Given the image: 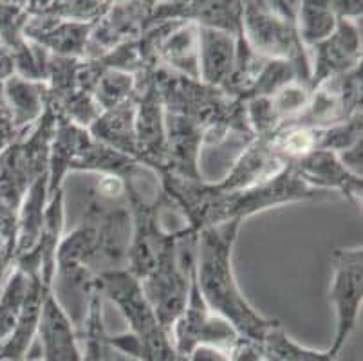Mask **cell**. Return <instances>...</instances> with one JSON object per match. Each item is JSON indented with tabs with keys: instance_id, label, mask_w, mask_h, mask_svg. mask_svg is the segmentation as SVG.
I'll return each instance as SVG.
<instances>
[{
	"instance_id": "cell-12",
	"label": "cell",
	"mask_w": 363,
	"mask_h": 361,
	"mask_svg": "<svg viewBox=\"0 0 363 361\" xmlns=\"http://www.w3.org/2000/svg\"><path fill=\"white\" fill-rule=\"evenodd\" d=\"M311 79L309 89L315 91L325 79L351 72L362 65V20H338L336 31L328 40L309 49Z\"/></svg>"
},
{
	"instance_id": "cell-3",
	"label": "cell",
	"mask_w": 363,
	"mask_h": 361,
	"mask_svg": "<svg viewBox=\"0 0 363 361\" xmlns=\"http://www.w3.org/2000/svg\"><path fill=\"white\" fill-rule=\"evenodd\" d=\"M300 2H242V38L253 52L266 60L295 65L302 82L311 79V55L296 28Z\"/></svg>"
},
{
	"instance_id": "cell-5",
	"label": "cell",
	"mask_w": 363,
	"mask_h": 361,
	"mask_svg": "<svg viewBox=\"0 0 363 361\" xmlns=\"http://www.w3.org/2000/svg\"><path fill=\"white\" fill-rule=\"evenodd\" d=\"M96 291L116 304L130 327V333L140 338L147 349L150 361H184L174 349L167 331L161 327L141 284L127 270L100 274L96 278Z\"/></svg>"
},
{
	"instance_id": "cell-29",
	"label": "cell",
	"mask_w": 363,
	"mask_h": 361,
	"mask_svg": "<svg viewBox=\"0 0 363 361\" xmlns=\"http://www.w3.org/2000/svg\"><path fill=\"white\" fill-rule=\"evenodd\" d=\"M29 291V274L15 267L0 291V345L15 333L24 313Z\"/></svg>"
},
{
	"instance_id": "cell-20",
	"label": "cell",
	"mask_w": 363,
	"mask_h": 361,
	"mask_svg": "<svg viewBox=\"0 0 363 361\" xmlns=\"http://www.w3.org/2000/svg\"><path fill=\"white\" fill-rule=\"evenodd\" d=\"M284 168H286V165L272 150L267 135L255 138V141L250 147L244 148V152L230 168L226 177L220 183H217V187L224 191L246 190V188L255 187V184L264 183L267 179L275 177Z\"/></svg>"
},
{
	"instance_id": "cell-36",
	"label": "cell",
	"mask_w": 363,
	"mask_h": 361,
	"mask_svg": "<svg viewBox=\"0 0 363 361\" xmlns=\"http://www.w3.org/2000/svg\"><path fill=\"white\" fill-rule=\"evenodd\" d=\"M329 8H331V11L335 13L338 20H362V0H338V2L333 0V2H329Z\"/></svg>"
},
{
	"instance_id": "cell-22",
	"label": "cell",
	"mask_w": 363,
	"mask_h": 361,
	"mask_svg": "<svg viewBox=\"0 0 363 361\" xmlns=\"http://www.w3.org/2000/svg\"><path fill=\"white\" fill-rule=\"evenodd\" d=\"M92 135L87 128L74 125L64 118H56L55 134L49 148V172H48V199L56 191L64 190L65 175L71 172V165L82 154Z\"/></svg>"
},
{
	"instance_id": "cell-16",
	"label": "cell",
	"mask_w": 363,
	"mask_h": 361,
	"mask_svg": "<svg viewBox=\"0 0 363 361\" xmlns=\"http://www.w3.org/2000/svg\"><path fill=\"white\" fill-rule=\"evenodd\" d=\"M183 20L194 22L199 28L219 29L228 35L240 36L242 33V2H208V0H176L156 2L152 11L150 28L161 22Z\"/></svg>"
},
{
	"instance_id": "cell-28",
	"label": "cell",
	"mask_w": 363,
	"mask_h": 361,
	"mask_svg": "<svg viewBox=\"0 0 363 361\" xmlns=\"http://www.w3.org/2000/svg\"><path fill=\"white\" fill-rule=\"evenodd\" d=\"M338 18L329 8V0H303L298 4L296 28L303 48L311 49L336 31Z\"/></svg>"
},
{
	"instance_id": "cell-32",
	"label": "cell",
	"mask_w": 363,
	"mask_h": 361,
	"mask_svg": "<svg viewBox=\"0 0 363 361\" xmlns=\"http://www.w3.org/2000/svg\"><path fill=\"white\" fill-rule=\"evenodd\" d=\"M136 92V78L127 72L104 69L96 87H94V101L101 112L120 107L128 101Z\"/></svg>"
},
{
	"instance_id": "cell-19",
	"label": "cell",
	"mask_w": 363,
	"mask_h": 361,
	"mask_svg": "<svg viewBox=\"0 0 363 361\" xmlns=\"http://www.w3.org/2000/svg\"><path fill=\"white\" fill-rule=\"evenodd\" d=\"M167 130V172L188 181H203L199 174V155L204 130L184 116L164 112Z\"/></svg>"
},
{
	"instance_id": "cell-10",
	"label": "cell",
	"mask_w": 363,
	"mask_h": 361,
	"mask_svg": "<svg viewBox=\"0 0 363 361\" xmlns=\"http://www.w3.org/2000/svg\"><path fill=\"white\" fill-rule=\"evenodd\" d=\"M136 78V143L138 163L157 175L167 172V130L164 107L154 84V71Z\"/></svg>"
},
{
	"instance_id": "cell-38",
	"label": "cell",
	"mask_w": 363,
	"mask_h": 361,
	"mask_svg": "<svg viewBox=\"0 0 363 361\" xmlns=\"http://www.w3.org/2000/svg\"><path fill=\"white\" fill-rule=\"evenodd\" d=\"M184 361H232V357L228 356L226 350H220L217 347L199 345L184 357Z\"/></svg>"
},
{
	"instance_id": "cell-25",
	"label": "cell",
	"mask_w": 363,
	"mask_h": 361,
	"mask_svg": "<svg viewBox=\"0 0 363 361\" xmlns=\"http://www.w3.org/2000/svg\"><path fill=\"white\" fill-rule=\"evenodd\" d=\"M45 96H48L45 82H31L16 74L4 82L6 104L13 116L16 130L22 135L28 134L44 116L45 101H48Z\"/></svg>"
},
{
	"instance_id": "cell-14",
	"label": "cell",
	"mask_w": 363,
	"mask_h": 361,
	"mask_svg": "<svg viewBox=\"0 0 363 361\" xmlns=\"http://www.w3.org/2000/svg\"><path fill=\"white\" fill-rule=\"evenodd\" d=\"M28 18L26 2H0V45L13 56L16 76L45 82L49 52L26 38Z\"/></svg>"
},
{
	"instance_id": "cell-13",
	"label": "cell",
	"mask_w": 363,
	"mask_h": 361,
	"mask_svg": "<svg viewBox=\"0 0 363 361\" xmlns=\"http://www.w3.org/2000/svg\"><path fill=\"white\" fill-rule=\"evenodd\" d=\"M48 201V174H45L36 179L29 188L16 215L13 266L21 267L28 274L40 273L38 250L44 235Z\"/></svg>"
},
{
	"instance_id": "cell-21",
	"label": "cell",
	"mask_w": 363,
	"mask_h": 361,
	"mask_svg": "<svg viewBox=\"0 0 363 361\" xmlns=\"http://www.w3.org/2000/svg\"><path fill=\"white\" fill-rule=\"evenodd\" d=\"M157 64L168 71L199 79V26L170 20L157 45Z\"/></svg>"
},
{
	"instance_id": "cell-24",
	"label": "cell",
	"mask_w": 363,
	"mask_h": 361,
	"mask_svg": "<svg viewBox=\"0 0 363 361\" xmlns=\"http://www.w3.org/2000/svg\"><path fill=\"white\" fill-rule=\"evenodd\" d=\"M136 92L120 107L101 112L96 121L87 128L92 138L114 148L120 154L138 159L136 143Z\"/></svg>"
},
{
	"instance_id": "cell-27",
	"label": "cell",
	"mask_w": 363,
	"mask_h": 361,
	"mask_svg": "<svg viewBox=\"0 0 363 361\" xmlns=\"http://www.w3.org/2000/svg\"><path fill=\"white\" fill-rule=\"evenodd\" d=\"M141 168L136 159L120 154L114 148L100 143L92 138L82 154L71 165V172H94L100 175H114L120 179H128Z\"/></svg>"
},
{
	"instance_id": "cell-40",
	"label": "cell",
	"mask_w": 363,
	"mask_h": 361,
	"mask_svg": "<svg viewBox=\"0 0 363 361\" xmlns=\"http://www.w3.org/2000/svg\"><path fill=\"white\" fill-rule=\"evenodd\" d=\"M11 76H15V62L8 49L0 45V84L8 82Z\"/></svg>"
},
{
	"instance_id": "cell-41",
	"label": "cell",
	"mask_w": 363,
	"mask_h": 361,
	"mask_svg": "<svg viewBox=\"0 0 363 361\" xmlns=\"http://www.w3.org/2000/svg\"><path fill=\"white\" fill-rule=\"evenodd\" d=\"M264 354H266V352H264ZM266 361H277V360H275V357H272V356H267V354H266Z\"/></svg>"
},
{
	"instance_id": "cell-37",
	"label": "cell",
	"mask_w": 363,
	"mask_h": 361,
	"mask_svg": "<svg viewBox=\"0 0 363 361\" xmlns=\"http://www.w3.org/2000/svg\"><path fill=\"white\" fill-rule=\"evenodd\" d=\"M362 152H363V141H359V143H356L354 147H351V148H347V150H343V152H340V154H336V157H338L340 163L347 168L351 174L362 177V165H363Z\"/></svg>"
},
{
	"instance_id": "cell-6",
	"label": "cell",
	"mask_w": 363,
	"mask_h": 361,
	"mask_svg": "<svg viewBox=\"0 0 363 361\" xmlns=\"http://www.w3.org/2000/svg\"><path fill=\"white\" fill-rule=\"evenodd\" d=\"M329 195L331 194L328 191H320L308 187L291 168L286 167L275 177L246 188V190L224 191L219 188V204H217L219 208H217L216 224L219 226V224L230 223V221L244 223L246 218L260 213V211L284 206V204L328 199Z\"/></svg>"
},
{
	"instance_id": "cell-18",
	"label": "cell",
	"mask_w": 363,
	"mask_h": 361,
	"mask_svg": "<svg viewBox=\"0 0 363 361\" xmlns=\"http://www.w3.org/2000/svg\"><path fill=\"white\" fill-rule=\"evenodd\" d=\"M96 22H72L51 16H29L24 35L52 56L85 58V49Z\"/></svg>"
},
{
	"instance_id": "cell-9",
	"label": "cell",
	"mask_w": 363,
	"mask_h": 361,
	"mask_svg": "<svg viewBox=\"0 0 363 361\" xmlns=\"http://www.w3.org/2000/svg\"><path fill=\"white\" fill-rule=\"evenodd\" d=\"M362 112V65L351 72L325 79L313 91L306 111L296 116L289 125L320 130L345 123ZM284 125V123H282Z\"/></svg>"
},
{
	"instance_id": "cell-34",
	"label": "cell",
	"mask_w": 363,
	"mask_h": 361,
	"mask_svg": "<svg viewBox=\"0 0 363 361\" xmlns=\"http://www.w3.org/2000/svg\"><path fill=\"white\" fill-rule=\"evenodd\" d=\"M313 91L309 89L308 84L302 82H293V84L286 85L280 89L277 94L269 96L272 99V107L275 112L277 119H279V127L286 121H291L296 116L302 114L306 107L311 101Z\"/></svg>"
},
{
	"instance_id": "cell-33",
	"label": "cell",
	"mask_w": 363,
	"mask_h": 361,
	"mask_svg": "<svg viewBox=\"0 0 363 361\" xmlns=\"http://www.w3.org/2000/svg\"><path fill=\"white\" fill-rule=\"evenodd\" d=\"M363 112L352 116L345 123L335 125L318 130V150H328L333 154L347 150L356 143L363 141Z\"/></svg>"
},
{
	"instance_id": "cell-39",
	"label": "cell",
	"mask_w": 363,
	"mask_h": 361,
	"mask_svg": "<svg viewBox=\"0 0 363 361\" xmlns=\"http://www.w3.org/2000/svg\"><path fill=\"white\" fill-rule=\"evenodd\" d=\"M13 246H15V237L0 235V286L4 280L6 270L13 266Z\"/></svg>"
},
{
	"instance_id": "cell-1",
	"label": "cell",
	"mask_w": 363,
	"mask_h": 361,
	"mask_svg": "<svg viewBox=\"0 0 363 361\" xmlns=\"http://www.w3.org/2000/svg\"><path fill=\"white\" fill-rule=\"evenodd\" d=\"M132 240L128 206L107 203L89 194L78 226L64 235L56 250V273L62 282L89 300L96 293V278L108 271L127 270Z\"/></svg>"
},
{
	"instance_id": "cell-7",
	"label": "cell",
	"mask_w": 363,
	"mask_h": 361,
	"mask_svg": "<svg viewBox=\"0 0 363 361\" xmlns=\"http://www.w3.org/2000/svg\"><path fill=\"white\" fill-rule=\"evenodd\" d=\"M329 300L336 314L335 338L328 352L338 357L351 334L358 326L363 300V250L338 248L333 251V277L329 286Z\"/></svg>"
},
{
	"instance_id": "cell-4",
	"label": "cell",
	"mask_w": 363,
	"mask_h": 361,
	"mask_svg": "<svg viewBox=\"0 0 363 361\" xmlns=\"http://www.w3.org/2000/svg\"><path fill=\"white\" fill-rule=\"evenodd\" d=\"M101 72L104 67L96 60L60 58L49 55L45 107L56 118H64L71 123L89 128L101 114L94 101V87Z\"/></svg>"
},
{
	"instance_id": "cell-11",
	"label": "cell",
	"mask_w": 363,
	"mask_h": 361,
	"mask_svg": "<svg viewBox=\"0 0 363 361\" xmlns=\"http://www.w3.org/2000/svg\"><path fill=\"white\" fill-rule=\"evenodd\" d=\"M156 2H111L107 11L96 20L85 49V60H98L138 38L150 28Z\"/></svg>"
},
{
	"instance_id": "cell-26",
	"label": "cell",
	"mask_w": 363,
	"mask_h": 361,
	"mask_svg": "<svg viewBox=\"0 0 363 361\" xmlns=\"http://www.w3.org/2000/svg\"><path fill=\"white\" fill-rule=\"evenodd\" d=\"M87 302L84 320L78 327L84 361H138L108 345V333L104 316V296L100 293H94Z\"/></svg>"
},
{
	"instance_id": "cell-31",
	"label": "cell",
	"mask_w": 363,
	"mask_h": 361,
	"mask_svg": "<svg viewBox=\"0 0 363 361\" xmlns=\"http://www.w3.org/2000/svg\"><path fill=\"white\" fill-rule=\"evenodd\" d=\"M262 347L264 352L267 356L275 357L277 361H336V357L331 356L328 350L309 349V347L300 345L298 342H295L284 331L280 320L266 334Z\"/></svg>"
},
{
	"instance_id": "cell-35",
	"label": "cell",
	"mask_w": 363,
	"mask_h": 361,
	"mask_svg": "<svg viewBox=\"0 0 363 361\" xmlns=\"http://www.w3.org/2000/svg\"><path fill=\"white\" fill-rule=\"evenodd\" d=\"M21 138L22 134L16 130L15 123H13V116L9 112L8 104H6L4 84H0V154H4Z\"/></svg>"
},
{
	"instance_id": "cell-8",
	"label": "cell",
	"mask_w": 363,
	"mask_h": 361,
	"mask_svg": "<svg viewBox=\"0 0 363 361\" xmlns=\"http://www.w3.org/2000/svg\"><path fill=\"white\" fill-rule=\"evenodd\" d=\"M170 338L174 349L181 357H186L199 345L217 347V349L230 352V349L240 338V334L224 318L212 313L204 304L199 287H197L196 266L192 270L186 307L172 327Z\"/></svg>"
},
{
	"instance_id": "cell-30",
	"label": "cell",
	"mask_w": 363,
	"mask_h": 361,
	"mask_svg": "<svg viewBox=\"0 0 363 361\" xmlns=\"http://www.w3.org/2000/svg\"><path fill=\"white\" fill-rule=\"evenodd\" d=\"M111 2L96 0H35L26 2L29 16H51L72 22H96L108 9Z\"/></svg>"
},
{
	"instance_id": "cell-23",
	"label": "cell",
	"mask_w": 363,
	"mask_h": 361,
	"mask_svg": "<svg viewBox=\"0 0 363 361\" xmlns=\"http://www.w3.org/2000/svg\"><path fill=\"white\" fill-rule=\"evenodd\" d=\"M237 36L199 28V79L220 89L235 67Z\"/></svg>"
},
{
	"instance_id": "cell-2",
	"label": "cell",
	"mask_w": 363,
	"mask_h": 361,
	"mask_svg": "<svg viewBox=\"0 0 363 361\" xmlns=\"http://www.w3.org/2000/svg\"><path fill=\"white\" fill-rule=\"evenodd\" d=\"M240 226V221H230L199 231L196 280L208 309L224 318L242 338L262 345L266 334L279 320L259 314L240 293L232 264L233 246Z\"/></svg>"
},
{
	"instance_id": "cell-17",
	"label": "cell",
	"mask_w": 363,
	"mask_h": 361,
	"mask_svg": "<svg viewBox=\"0 0 363 361\" xmlns=\"http://www.w3.org/2000/svg\"><path fill=\"white\" fill-rule=\"evenodd\" d=\"M288 167L308 187L320 191H328V194L338 191L356 206L362 204L363 177L351 174L333 152L315 150Z\"/></svg>"
},
{
	"instance_id": "cell-15",
	"label": "cell",
	"mask_w": 363,
	"mask_h": 361,
	"mask_svg": "<svg viewBox=\"0 0 363 361\" xmlns=\"http://www.w3.org/2000/svg\"><path fill=\"white\" fill-rule=\"evenodd\" d=\"M35 343L44 361H84L78 329L56 298L55 289L44 293Z\"/></svg>"
}]
</instances>
